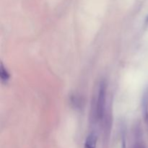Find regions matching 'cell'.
<instances>
[{"instance_id":"6da1fadb","label":"cell","mask_w":148,"mask_h":148,"mask_svg":"<svg viewBox=\"0 0 148 148\" xmlns=\"http://www.w3.org/2000/svg\"><path fill=\"white\" fill-rule=\"evenodd\" d=\"M102 85V86L100 88L99 94H98V107H97V111H98V116H101L103 115L104 109V104L106 102V88Z\"/></svg>"},{"instance_id":"7a4b0ae2","label":"cell","mask_w":148,"mask_h":148,"mask_svg":"<svg viewBox=\"0 0 148 148\" xmlns=\"http://www.w3.org/2000/svg\"><path fill=\"white\" fill-rule=\"evenodd\" d=\"M97 137L95 134H90L85 140L84 148H96Z\"/></svg>"},{"instance_id":"3957f363","label":"cell","mask_w":148,"mask_h":148,"mask_svg":"<svg viewBox=\"0 0 148 148\" xmlns=\"http://www.w3.org/2000/svg\"><path fill=\"white\" fill-rule=\"evenodd\" d=\"M0 77L2 81L7 82L10 79V74L8 73L7 69H5L3 66V65H1V71H0Z\"/></svg>"}]
</instances>
